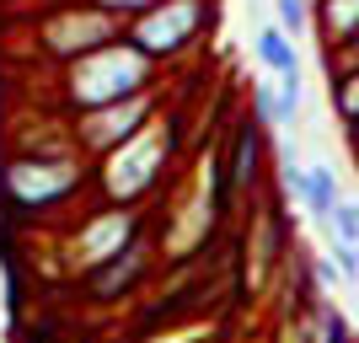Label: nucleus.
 <instances>
[{
  "mask_svg": "<svg viewBox=\"0 0 359 343\" xmlns=\"http://www.w3.org/2000/svg\"><path fill=\"white\" fill-rule=\"evenodd\" d=\"M150 81H156V60H145L123 38V43H107L86 60L65 65V102L75 113H97V107H113V102H129V97L150 91Z\"/></svg>",
  "mask_w": 359,
  "mask_h": 343,
  "instance_id": "f257e3e1",
  "label": "nucleus"
},
{
  "mask_svg": "<svg viewBox=\"0 0 359 343\" xmlns=\"http://www.w3.org/2000/svg\"><path fill=\"white\" fill-rule=\"evenodd\" d=\"M123 32H129L123 16H113L107 6L86 0V6H65V11L48 16L38 43H43L48 60L75 65V60H86V54H97V48H107V43H123Z\"/></svg>",
  "mask_w": 359,
  "mask_h": 343,
  "instance_id": "f03ea898",
  "label": "nucleus"
},
{
  "mask_svg": "<svg viewBox=\"0 0 359 343\" xmlns=\"http://www.w3.org/2000/svg\"><path fill=\"white\" fill-rule=\"evenodd\" d=\"M166 156H172V140H166V129L150 123L145 135H135L129 145L102 156V194L113 199V204H135L140 194H150V188L161 182Z\"/></svg>",
  "mask_w": 359,
  "mask_h": 343,
  "instance_id": "7ed1b4c3",
  "label": "nucleus"
},
{
  "mask_svg": "<svg viewBox=\"0 0 359 343\" xmlns=\"http://www.w3.org/2000/svg\"><path fill=\"white\" fill-rule=\"evenodd\" d=\"M204 27H210V0H166L156 11L135 16L123 38H129L145 60H172L182 48H194Z\"/></svg>",
  "mask_w": 359,
  "mask_h": 343,
  "instance_id": "20e7f679",
  "label": "nucleus"
},
{
  "mask_svg": "<svg viewBox=\"0 0 359 343\" xmlns=\"http://www.w3.org/2000/svg\"><path fill=\"white\" fill-rule=\"evenodd\" d=\"M86 182L75 156H22L6 166V194L22 209H54Z\"/></svg>",
  "mask_w": 359,
  "mask_h": 343,
  "instance_id": "39448f33",
  "label": "nucleus"
},
{
  "mask_svg": "<svg viewBox=\"0 0 359 343\" xmlns=\"http://www.w3.org/2000/svg\"><path fill=\"white\" fill-rule=\"evenodd\" d=\"M150 119H156V86L140 91V97H129V102L81 113V119H75V150H86V156H113L118 145H129L135 135H145Z\"/></svg>",
  "mask_w": 359,
  "mask_h": 343,
  "instance_id": "423d86ee",
  "label": "nucleus"
},
{
  "mask_svg": "<svg viewBox=\"0 0 359 343\" xmlns=\"http://www.w3.org/2000/svg\"><path fill=\"white\" fill-rule=\"evenodd\" d=\"M135 236H140V215H135V209L91 215V220L81 225V236H75V269H81V274H97L102 263H113V257H118Z\"/></svg>",
  "mask_w": 359,
  "mask_h": 343,
  "instance_id": "0eeeda50",
  "label": "nucleus"
},
{
  "mask_svg": "<svg viewBox=\"0 0 359 343\" xmlns=\"http://www.w3.org/2000/svg\"><path fill=\"white\" fill-rule=\"evenodd\" d=\"M145 263H150V247H145V236H135L113 263H102L97 274H86V290L97 300H118L123 290H135V279L145 274Z\"/></svg>",
  "mask_w": 359,
  "mask_h": 343,
  "instance_id": "6e6552de",
  "label": "nucleus"
},
{
  "mask_svg": "<svg viewBox=\"0 0 359 343\" xmlns=\"http://www.w3.org/2000/svg\"><path fill=\"white\" fill-rule=\"evenodd\" d=\"M257 172H263V123H236V140H231V161H225V177L236 182L241 194L257 188Z\"/></svg>",
  "mask_w": 359,
  "mask_h": 343,
  "instance_id": "1a4fd4ad",
  "label": "nucleus"
},
{
  "mask_svg": "<svg viewBox=\"0 0 359 343\" xmlns=\"http://www.w3.org/2000/svg\"><path fill=\"white\" fill-rule=\"evenodd\" d=\"M252 54H257V65H263L269 75H290V70H300V48H295V38H290L285 27H273V22H263V27H257Z\"/></svg>",
  "mask_w": 359,
  "mask_h": 343,
  "instance_id": "9d476101",
  "label": "nucleus"
},
{
  "mask_svg": "<svg viewBox=\"0 0 359 343\" xmlns=\"http://www.w3.org/2000/svg\"><path fill=\"white\" fill-rule=\"evenodd\" d=\"M344 204V194H338V166H327V161H316V166H306V215H316V220L327 225V215Z\"/></svg>",
  "mask_w": 359,
  "mask_h": 343,
  "instance_id": "9b49d317",
  "label": "nucleus"
},
{
  "mask_svg": "<svg viewBox=\"0 0 359 343\" xmlns=\"http://www.w3.org/2000/svg\"><path fill=\"white\" fill-rule=\"evenodd\" d=\"M316 11H322V32L338 48L359 43V0H316Z\"/></svg>",
  "mask_w": 359,
  "mask_h": 343,
  "instance_id": "f8f14e48",
  "label": "nucleus"
},
{
  "mask_svg": "<svg viewBox=\"0 0 359 343\" xmlns=\"http://www.w3.org/2000/svg\"><path fill=\"white\" fill-rule=\"evenodd\" d=\"M332 113L344 119V129H354V123H359V70L332 75Z\"/></svg>",
  "mask_w": 359,
  "mask_h": 343,
  "instance_id": "ddd939ff",
  "label": "nucleus"
},
{
  "mask_svg": "<svg viewBox=\"0 0 359 343\" xmlns=\"http://www.w3.org/2000/svg\"><path fill=\"white\" fill-rule=\"evenodd\" d=\"M273 86H279V129H285V123L300 119V107H306V75L290 70V75H279Z\"/></svg>",
  "mask_w": 359,
  "mask_h": 343,
  "instance_id": "4468645a",
  "label": "nucleus"
},
{
  "mask_svg": "<svg viewBox=\"0 0 359 343\" xmlns=\"http://www.w3.org/2000/svg\"><path fill=\"white\" fill-rule=\"evenodd\" d=\"M273 27H285L290 38L311 27V0H273Z\"/></svg>",
  "mask_w": 359,
  "mask_h": 343,
  "instance_id": "2eb2a0df",
  "label": "nucleus"
},
{
  "mask_svg": "<svg viewBox=\"0 0 359 343\" xmlns=\"http://www.w3.org/2000/svg\"><path fill=\"white\" fill-rule=\"evenodd\" d=\"M327 241H348V247H359V204H338L327 215Z\"/></svg>",
  "mask_w": 359,
  "mask_h": 343,
  "instance_id": "dca6fc26",
  "label": "nucleus"
},
{
  "mask_svg": "<svg viewBox=\"0 0 359 343\" xmlns=\"http://www.w3.org/2000/svg\"><path fill=\"white\" fill-rule=\"evenodd\" d=\"M252 113L263 129H279V86L273 81H257L252 86Z\"/></svg>",
  "mask_w": 359,
  "mask_h": 343,
  "instance_id": "f3484780",
  "label": "nucleus"
},
{
  "mask_svg": "<svg viewBox=\"0 0 359 343\" xmlns=\"http://www.w3.org/2000/svg\"><path fill=\"white\" fill-rule=\"evenodd\" d=\"M332 263H338V274H344L348 284H359V247H348V241H332Z\"/></svg>",
  "mask_w": 359,
  "mask_h": 343,
  "instance_id": "a211bd4d",
  "label": "nucleus"
},
{
  "mask_svg": "<svg viewBox=\"0 0 359 343\" xmlns=\"http://www.w3.org/2000/svg\"><path fill=\"white\" fill-rule=\"evenodd\" d=\"M97 6H107L113 16H123V22H135V16L156 11V6H166V0H97Z\"/></svg>",
  "mask_w": 359,
  "mask_h": 343,
  "instance_id": "6ab92c4d",
  "label": "nucleus"
},
{
  "mask_svg": "<svg viewBox=\"0 0 359 343\" xmlns=\"http://www.w3.org/2000/svg\"><path fill=\"white\" fill-rule=\"evenodd\" d=\"M344 135H348V150H354V161H359V123H354V129H344Z\"/></svg>",
  "mask_w": 359,
  "mask_h": 343,
  "instance_id": "aec40b11",
  "label": "nucleus"
}]
</instances>
